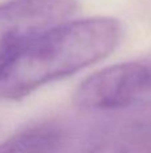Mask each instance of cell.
I'll use <instances>...</instances> for the list:
<instances>
[{
	"instance_id": "5b68a950",
	"label": "cell",
	"mask_w": 151,
	"mask_h": 153,
	"mask_svg": "<svg viewBox=\"0 0 151 153\" xmlns=\"http://www.w3.org/2000/svg\"><path fill=\"white\" fill-rule=\"evenodd\" d=\"M62 143V132L52 125L29 128L0 144V153H52Z\"/></svg>"
},
{
	"instance_id": "7a4b0ae2",
	"label": "cell",
	"mask_w": 151,
	"mask_h": 153,
	"mask_svg": "<svg viewBox=\"0 0 151 153\" xmlns=\"http://www.w3.org/2000/svg\"><path fill=\"white\" fill-rule=\"evenodd\" d=\"M78 0H8L0 4V63L45 31L68 22Z\"/></svg>"
},
{
	"instance_id": "277c9868",
	"label": "cell",
	"mask_w": 151,
	"mask_h": 153,
	"mask_svg": "<svg viewBox=\"0 0 151 153\" xmlns=\"http://www.w3.org/2000/svg\"><path fill=\"white\" fill-rule=\"evenodd\" d=\"M86 153H151V103L136 111L122 129Z\"/></svg>"
},
{
	"instance_id": "3957f363",
	"label": "cell",
	"mask_w": 151,
	"mask_h": 153,
	"mask_svg": "<svg viewBox=\"0 0 151 153\" xmlns=\"http://www.w3.org/2000/svg\"><path fill=\"white\" fill-rule=\"evenodd\" d=\"M151 91V59L114 65L88 76L76 89L74 101L84 109H115Z\"/></svg>"
},
{
	"instance_id": "6da1fadb",
	"label": "cell",
	"mask_w": 151,
	"mask_h": 153,
	"mask_svg": "<svg viewBox=\"0 0 151 153\" xmlns=\"http://www.w3.org/2000/svg\"><path fill=\"white\" fill-rule=\"evenodd\" d=\"M122 36V23L114 18L68 20L48 30L0 63V101L20 100L100 61Z\"/></svg>"
}]
</instances>
